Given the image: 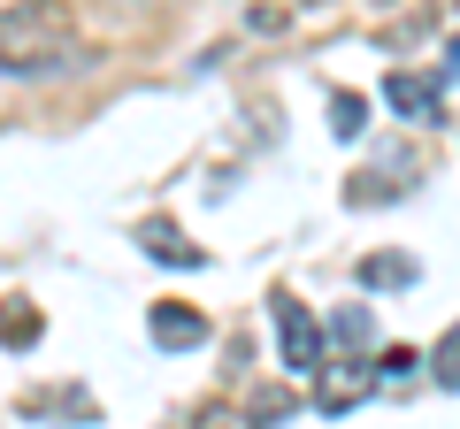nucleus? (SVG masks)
Returning a JSON list of instances; mask_svg holds the SVG:
<instances>
[{"instance_id":"1","label":"nucleus","mask_w":460,"mask_h":429,"mask_svg":"<svg viewBox=\"0 0 460 429\" xmlns=\"http://www.w3.org/2000/svg\"><path fill=\"white\" fill-rule=\"evenodd\" d=\"M77 62V16L69 0H23L0 16V69L8 77H47Z\"/></svg>"},{"instance_id":"2","label":"nucleus","mask_w":460,"mask_h":429,"mask_svg":"<svg viewBox=\"0 0 460 429\" xmlns=\"http://www.w3.org/2000/svg\"><path fill=\"white\" fill-rule=\"evenodd\" d=\"M269 322H277V353L292 376H314L323 368V322H314L299 299H269Z\"/></svg>"},{"instance_id":"3","label":"nucleus","mask_w":460,"mask_h":429,"mask_svg":"<svg viewBox=\"0 0 460 429\" xmlns=\"http://www.w3.org/2000/svg\"><path fill=\"white\" fill-rule=\"evenodd\" d=\"M376 368H361V361H338V368H323V383H314V407L323 414H345V407H361L368 391H376Z\"/></svg>"},{"instance_id":"4","label":"nucleus","mask_w":460,"mask_h":429,"mask_svg":"<svg viewBox=\"0 0 460 429\" xmlns=\"http://www.w3.org/2000/svg\"><path fill=\"white\" fill-rule=\"evenodd\" d=\"M384 100H392L399 116H414V123H438L445 77H422V69H392V77H384Z\"/></svg>"},{"instance_id":"5","label":"nucleus","mask_w":460,"mask_h":429,"mask_svg":"<svg viewBox=\"0 0 460 429\" xmlns=\"http://www.w3.org/2000/svg\"><path fill=\"white\" fill-rule=\"evenodd\" d=\"M146 330H154V346H169V353H192V346H208V314L177 307V299H154Z\"/></svg>"},{"instance_id":"6","label":"nucleus","mask_w":460,"mask_h":429,"mask_svg":"<svg viewBox=\"0 0 460 429\" xmlns=\"http://www.w3.org/2000/svg\"><path fill=\"white\" fill-rule=\"evenodd\" d=\"M414 276H422L414 253H368V261H361V284H368V292H407Z\"/></svg>"},{"instance_id":"7","label":"nucleus","mask_w":460,"mask_h":429,"mask_svg":"<svg viewBox=\"0 0 460 429\" xmlns=\"http://www.w3.org/2000/svg\"><path fill=\"white\" fill-rule=\"evenodd\" d=\"M138 238H146V253H154V261H169V268H208V253H199V246H184V238L169 231V223H146Z\"/></svg>"},{"instance_id":"8","label":"nucleus","mask_w":460,"mask_h":429,"mask_svg":"<svg viewBox=\"0 0 460 429\" xmlns=\"http://www.w3.org/2000/svg\"><path fill=\"white\" fill-rule=\"evenodd\" d=\"M39 330H47V322H39V307H23V299H0V346H39Z\"/></svg>"},{"instance_id":"9","label":"nucleus","mask_w":460,"mask_h":429,"mask_svg":"<svg viewBox=\"0 0 460 429\" xmlns=\"http://www.w3.org/2000/svg\"><path fill=\"white\" fill-rule=\"evenodd\" d=\"M330 131H338V138H361L368 131V100L361 92H330Z\"/></svg>"},{"instance_id":"10","label":"nucleus","mask_w":460,"mask_h":429,"mask_svg":"<svg viewBox=\"0 0 460 429\" xmlns=\"http://www.w3.org/2000/svg\"><path fill=\"white\" fill-rule=\"evenodd\" d=\"M429 376H438L445 391H460V322L438 337V353H429Z\"/></svg>"},{"instance_id":"11","label":"nucleus","mask_w":460,"mask_h":429,"mask_svg":"<svg viewBox=\"0 0 460 429\" xmlns=\"http://www.w3.org/2000/svg\"><path fill=\"white\" fill-rule=\"evenodd\" d=\"M330 337H338V346H368V337H376V314H368V307H338Z\"/></svg>"},{"instance_id":"12","label":"nucleus","mask_w":460,"mask_h":429,"mask_svg":"<svg viewBox=\"0 0 460 429\" xmlns=\"http://www.w3.org/2000/svg\"><path fill=\"white\" fill-rule=\"evenodd\" d=\"M376 376H384V383H392V391H399V383L414 376V353H407V346H399V353H384V361H376Z\"/></svg>"},{"instance_id":"13","label":"nucleus","mask_w":460,"mask_h":429,"mask_svg":"<svg viewBox=\"0 0 460 429\" xmlns=\"http://www.w3.org/2000/svg\"><path fill=\"white\" fill-rule=\"evenodd\" d=\"M445 69H453V77H460V39H453V54H445Z\"/></svg>"}]
</instances>
